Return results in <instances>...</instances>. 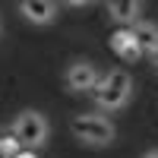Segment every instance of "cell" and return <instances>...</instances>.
<instances>
[{
    "label": "cell",
    "instance_id": "cell-1",
    "mask_svg": "<svg viewBox=\"0 0 158 158\" xmlns=\"http://www.w3.org/2000/svg\"><path fill=\"white\" fill-rule=\"evenodd\" d=\"M133 95V79L127 70H111L98 79V85L92 89V98L101 111H120Z\"/></svg>",
    "mask_w": 158,
    "mask_h": 158
},
{
    "label": "cell",
    "instance_id": "cell-2",
    "mask_svg": "<svg viewBox=\"0 0 158 158\" xmlns=\"http://www.w3.org/2000/svg\"><path fill=\"white\" fill-rule=\"evenodd\" d=\"M70 130H73V136L82 142V146H92V149L111 146L114 136H117L114 123L108 120V117H101V114H79V117H73Z\"/></svg>",
    "mask_w": 158,
    "mask_h": 158
},
{
    "label": "cell",
    "instance_id": "cell-3",
    "mask_svg": "<svg viewBox=\"0 0 158 158\" xmlns=\"http://www.w3.org/2000/svg\"><path fill=\"white\" fill-rule=\"evenodd\" d=\"M10 133L16 136V142L22 149L32 152V149H38L48 139V120H44V114H38V111H22L16 120H13Z\"/></svg>",
    "mask_w": 158,
    "mask_h": 158
},
{
    "label": "cell",
    "instance_id": "cell-4",
    "mask_svg": "<svg viewBox=\"0 0 158 158\" xmlns=\"http://www.w3.org/2000/svg\"><path fill=\"white\" fill-rule=\"evenodd\" d=\"M98 70L92 67L89 60H76V63H70L67 67V73H63V82H67V89L70 92H92L98 85Z\"/></svg>",
    "mask_w": 158,
    "mask_h": 158
},
{
    "label": "cell",
    "instance_id": "cell-5",
    "mask_svg": "<svg viewBox=\"0 0 158 158\" xmlns=\"http://www.w3.org/2000/svg\"><path fill=\"white\" fill-rule=\"evenodd\" d=\"M19 13H22L32 25H51V22L57 19L60 6L51 3V0H22V3H19Z\"/></svg>",
    "mask_w": 158,
    "mask_h": 158
},
{
    "label": "cell",
    "instance_id": "cell-6",
    "mask_svg": "<svg viewBox=\"0 0 158 158\" xmlns=\"http://www.w3.org/2000/svg\"><path fill=\"white\" fill-rule=\"evenodd\" d=\"M111 48H114V54L120 60H127V63H133V60L142 57V51H139V44H136V38H133L130 29H117L111 35Z\"/></svg>",
    "mask_w": 158,
    "mask_h": 158
},
{
    "label": "cell",
    "instance_id": "cell-7",
    "mask_svg": "<svg viewBox=\"0 0 158 158\" xmlns=\"http://www.w3.org/2000/svg\"><path fill=\"white\" fill-rule=\"evenodd\" d=\"M108 13H111V19L117 22H123V25H133L139 22V13H142V3L139 0H111L108 3Z\"/></svg>",
    "mask_w": 158,
    "mask_h": 158
},
{
    "label": "cell",
    "instance_id": "cell-8",
    "mask_svg": "<svg viewBox=\"0 0 158 158\" xmlns=\"http://www.w3.org/2000/svg\"><path fill=\"white\" fill-rule=\"evenodd\" d=\"M130 32H133V38H136V44H139L142 54L152 57L155 51H158V25H155V22H142V19H139Z\"/></svg>",
    "mask_w": 158,
    "mask_h": 158
},
{
    "label": "cell",
    "instance_id": "cell-9",
    "mask_svg": "<svg viewBox=\"0 0 158 158\" xmlns=\"http://www.w3.org/2000/svg\"><path fill=\"white\" fill-rule=\"evenodd\" d=\"M16 158H38V155H35V152H29V149H25V152H19Z\"/></svg>",
    "mask_w": 158,
    "mask_h": 158
},
{
    "label": "cell",
    "instance_id": "cell-10",
    "mask_svg": "<svg viewBox=\"0 0 158 158\" xmlns=\"http://www.w3.org/2000/svg\"><path fill=\"white\" fill-rule=\"evenodd\" d=\"M142 158H158V149H152V152H146Z\"/></svg>",
    "mask_w": 158,
    "mask_h": 158
},
{
    "label": "cell",
    "instance_id": "cell-11",
    "mask_svg": "<svg viewBox=\"0 0 158 158\" xmlns=\"http://www.w3.org/2000/svg\"><path fill=\"white\" fill-rule=\"evenodd\" d=\"M152 63H155V70H158V51H155V54H152Z\"/></svg>",
    "mask_w": 158,
    "mask_h": 158
}]
</instances>
